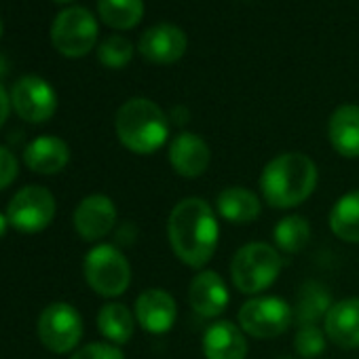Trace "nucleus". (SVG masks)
I'll use <instances>...</instances> for the list:
<instances>
[{
	"mask_svg": "<svg viewBox=\"0 0 359 359\" xmlns=\"http://www.w3.org/2000/svg\"><path fill=\"white\" fill-rule=\"evenodd\" d=\"M167 239L180 262L191 269H203L220 241V224L214 208L199 197L182 199L167 218Z\"/></svg>",
	"mask_w": 359,
	"mask_h": 359,
	"instance_id": "1",
	"label": "nucleus"
},
{
	"mask_svg": "<svg viewBox=\"0 0 359 359\" xmlns=\"http://www.w3.org/2000/svg\"><path fill=\"white\" fill-rule=\"evenodd\" d=\"M319 171L311 156L302 152H281L271 158L260 173V193L275 210L302 205L317 189Z\"/></svg>",
	"mask_w": 359,
	"mask_h": 359,
	"instance_id": "2",
	"label": "nucleus"
},
{
	"mask_svg": "<svg viewBox=\"0 0 359 359\" xmlns=\"http://www.w3.org/2000/svg\"><path fill=\"white\" fill-rule=\"evenodd\" d=\"M118 142L135 154H152L169 137V118L158 104L146 97L127 100L114 118Z\"/></svg>",
	"mask_w": 359,
	"mask_h": 359,
	"instance_id": "3",
	"label": "nucleus"
},
{
	"mask_svg": "<svg viewBox=\"0 0 359 359\" xmlns=\"http://www.w3.org/2000/svg\"><path fill=\"white\" fill-rule=\"evenodd\" d=\"M283 269V258L277 248L262 241H252L239 248L231 262L233 285L248 296H258L269 290Z\"/></svg>",
	"mask_w": 359,
	"mask_h": 359,
	"instance_id": "4",
	"label": "nucleus"
},
{
	"mask_svg": "<svg viewBox=\"0 0 359 359\" xmlns=\"http://www.w3.org/2000/svg\"><path fill=\"white\" fill-rule=\"evenodd\" d=\"M83 273L89 287L104 298H116L125 294L131 283L129 260L110 243H100L89 250L83 262Z\"/></svg>",
	"mask_w": 359,
	"mask_h": 359,
	"instance_id": "5",
	"label": "nucleus"
},
{
	"mask_svg": "<svg viewBox=\"0 0 359 359\" xmlns=\"http://www.w3.org/2000/svg\"><path fill=\"white\" fill-rule=\"evenodd\" d=\"M51 43L64 57H83L97 43V22L85 7H70L53 20Z\"/></svg>",
	"mask_w": 359,
	"mask_h": 359,
	"instance_id": "6",
	"label": "nucleus"
},
{
	"mask_svg": "<svg viewBox=\"0 0 359 359\" xmlns=\"http://www.w3.org/2000/svg\"><path fill=\"white\" fill-rule=\"evenodd\" d=\"M292 321L294 311L279 296H254L239 309V327L260 340L281 336Z\"/></svg>",
	"mask_w": 359,
	"mask_h": 359,
	"instance_id": "7",
	"label": "nucleus"
},
{
	"mask_svg": "<svg viewBox=\"0 0 359 359\" xmlns=\"http://www.w3.org/2000/svg\"><path fill=\"white\" fill-rule=\"evenodd\" d=\"M55 218V197L39 184L24 187L13 195L7 208L9 226L20 233H41Z\"/></svg>",
	"mask_w": 359,
	"mask_h": 359,
	"instance_id": "8",
	"label": "nucleus"
},
{
	"mask_svg": "<svg viewBox=\"0 0 359 359\" xmlns=\"http://www.w3.org/2000/svg\"><path fill=\"white\" fill-rule=\"evenodd\" d=\"M39 338L51 353H70L83 338V317L68 302H51L39 317Z\"/></svg>",
	"mask_w": 359,
	"mask_h": 359,
	"instance_id": "9",
	"label": "nucleus"
},
{
	"mask_svg": "<svg viewBox=\"0 0 359 359\" xmlns=\"http://www.w3.org/2000/svg\"><path fill=\"white\" fill-rule=\"evenodd\" d=\"M11 106L28 123H47L57 110V93L43 76L26 74L11 89Z\"/></svg>",
	"mask_w": 359,
	"mask_h": 359,
	"instance_id": "10",
	"label": "nucleus"
},
{
	"mask_svg": "<svg viewBox=\"0 0 359 359\" xmlns=\"http://www.w3.org/2000/svg\"><path fill=\"white\" fill-rule=\"evenodd\" d=\"M187 47H189L187 34L173 24H158L148 28L137 45L142 57L158 66H169L180 62L187 53Z\"/></svg>",
	"mask_w": 359,
	"mask_h": 359,
	"instance_id": "11",
	"label": "nucleus"
},
{
	"mask_svg": "<svg viewBox=\"0 0 359 359\" xmlns=\"http://www.w3.org/2000/svg\"><path fill=\"white\" fill-rule=\"evenodd\" d=\"M167 158L177 175L193 180L208 171L212 161V150L201 135L182 131L169 142Z\"/></svg>",
	"mask_w": 359,
	"mask_h": 359,
	"instance_id": "12",
	"label": "nucleus"
},
{
	"mask_svg": "<svg viewBox=\"0 0 359 359\" xmlns=\"http://www.w3.org/2000/svg\"><path fill=\"white\" fill-rule=\"evenodd\" d=\"M72 222L85 241H100L114 229L116 208L106 195H89L76 205Z\"/></svg>",
	"mask_w": 359,
	"mask_h": 359,
	"instance_id": "13",
	"label": "nucleus"
},
{
	"mask_svg": "<svg viewBox=\"0 0 359 359\" xmlns=\"http://www.w3.org/2000/svg\"><path fill=\"white\" fill-rule=\"evenodd\" d=\"M133 315L140 327L148 334H165L175 323L177 306L169 292L161 287H150L135 298Z\"/></svg>",
	"mask_w": 359,
	"mask_h": 359,
	"instance_id": "14",
	"label": "nucleus"
},
{
	"mask_svg": "<svg viewBox=\"0 0 359 359\" xmlns=\"http://www.w3.org/2000/svg\"><path fill=\"white\" fill-rule=\"evenodd\" d=\"M229 302H231L229 287L216 271L205 269L193 277L189 285V304L197 315L205 319H214L226 311Z\"/></svg>",
	"mask_w": 359,
	"mask_h": 359,
	"instance_id": "15",
	"label": "nucleus"
},
{
	"mask_svg": "<svg viewBox=\"0 0 359 359\" xmlns=\"http://www.w3.org/2000/svg\"><path fill=\"white\" fill-rule=\"evenodd\" d=\"M323 332L340 348H359V298L334 302L323 319Z\"/></svg>",
	"mask_w": 359,
	"mask_h": 359,
	"instance_id": "16",
	"label": "nucleus"
},
{
	"mask_svg": "<svg viewBox=\"0 0 359 359\" xmlns=\"http://www.w3.org/2000/svg\"><path fill=\"white\" fill-rule=\"evenodd\" d=\"M327 137L332 148L344 158L359 156V106L342 104L327 121Z\"/></svg>",
	"mask_w": 359,
	"mask_h": 359,
	"instance_id": "17",
	"label": "nucleus"
},
{
	"mask_svg": "<svg viewBox=\"0 0 359 359\" xmlns=\"http://www.w3.org/2000/svg\"><path fill=\"white\" fill-rule=\"evenodd\" d=\"M26 165L41 175H55L60 173L70 161L68 144L57 135H39L26 146L24 152Z\"/></svg>",
	"mask_w": 359,
	"mask_h": 359,
	"instance_id": "18",
	"label": "nucleus"
},
{
	"mask_svg": "<svg viewBox=\"0 0 359 359\" xmlns=\"http://www.w3.org/2000/svg\"><path fill=\"white\" fill-rule=\"evenodd\" d=\"M203 353L208 359H245L248 340L233 321H216L203 334Z\"/></svg>",
	"mask_w": 359,
	"mask_h": 359,
	"instance_id": "19",
	"label": "nucleus"
},
{
	"mask_svg": "<svg viewBox=\"0 0 359 359\" xmlns=\"http://www.w3.org/2000/svg\"><path fill=\"white\" fill-rule=\"evenodd\" d=\"M216 212L231 224H252L260 216L262 203L250 189L229 187L216 197Z\"/></svg>",
	"mask_w": 359,
	"mask_h": 359,
	"instance_id": "20",
	"label": "nucleus"
},
{
	"mask_svg": "<svg viewBox=\"0 0 359 359\" xmlns=\"http://www.w3.org/2000/svg\"><path fill=\"white\" fill-rule=\"evenodd\" d=\"M332 304H334V300H332L330 290L323 283L309 279L298 287L296 302L292 306L294 321L298 325H317V321L325 319Z\"/></svg>",
	"mask_w": 359,
	"mask_h": 359,
	"instance_id": "21",
	"label": "nucleus"
},
{
	"mask_svg": "<svg viewBox=\"0 0 359 359\" xmlns=\"http://www.w3.org/2000/svg\"><path fill=\"white\" fill-rule=\"evenodd\" d=\"M97 330L110 344H127L135 332V315L121 302H108L97 313Z\"/></svg>",
	"mask_w": 359,
	"mask_h": 359,
	"instance_id": "22",
	"label": "nucleus"
},
{
	"mask_svg": "<svg viewBox=\"0 0 359 359\" xmlns=\"http://www.w3.org/2000/svg\"><path fill=\"white\" fill-rule=\"evenodd\" d=\"M330 229L338 239L359 243V189L342 195L334 203L330 212Z\"/></svg>",
	"mask_w": 359,
	"mask_h": 359,
	"instance_id": "23",
	"label": "nucleus"
},
{
	"mask_svg": "<svg viewBox=\"0 0 359 359\" xmlns=\"http://www.w3.org/2000/svg\"><path fill=\"white\" fill-rule=\"evenodd\" d=\"M100 20L114 30H131L144 18V0H97Z\"/></svg>",
	"mask_w": 359,
	"mask_h": 359,
	"instance_id": "24",
	"label": "nucleus"
},
{
	"mask_svg": "<svg viewBox=\"0 0 359 359\" xmlns=\"http://www.w3.org/2000/svg\"><path fill=\"white\" fill-rule=\"evenodd\" d=\"M311 239V224L304 216L292 214L277 222L273 229L275 248L283 254H298L306 248Z\"/></svg>",
	"mask_w": 359,
	"mask_h": 359,
	"instance_id": "25",
	"label": "nucleus"
},
{
	"mask_svg": "<svg viewBox=\"0 0 359 359\" xmlns=\"http://www.w3.org/2000/svg\"><path fill=\"white\" fill-rule=\"evenodd\" d=\"M133 57V45L125 36H108L100 47H97V60L102 66L118 70L125 68Z\"/></svg>",
	"mask_w": 359,
	"mask_h": 359,
	"instance_id": "26",
	"label": "nucleus"
},
{
	"mask_svg": "<svg viewBox=\"0 0 359 359\" xmlns=\"http://www.w3.org/2000/svg\"><path fill=\"white\" fill-rule=\"evenodd\" d=\"M325 340H327V336L319 325H298V332L294 338V348L300 357L315 359L325 351V346H327Z\"/></svg>",
	"mask_w": 359,
	"mask_h": 359,
	"instance_id": "27",
	"label": "nucleus"
},
{
	"mask_svg": "<svg viewBox=\"0 0 359 359\" xmlns=\"http://www.w3.org/2000/svg\"><path fill=\"white\" fill-rule=\"evenodd\" d=\"M70 359H125L121 348L116 344L108 342H91L79 348Z\"/></svg>",
	"mask_w": 359,
	"mask_h": 359,
	"instance_id": "28",
	"label": "nucleus"
},
{
	"mask_svg": "<svg viewBox=\"0 0 359 359\" xmlns=\"http://www.w3.org/2000/svg\"><path fill=\"white\" fill-rule=\"evenodd\" d=\"M18 171H20V165H18L15 154L9 148L0 146V191H5L7 187L15 182Z\"/></svg>",
	"mask_w": 359,
	"mask_h": 359,
	"instance_id": "29",
	"label": "nucleus"
},
{
	"mask_svg": "<svg viewBox=\"0 0 359 359\" xmlns=\"http://www.w3.org/2000/svg\"><path fill=\"white\" fill-rule=\"evenodd\" d=\"M11 112V95L7 93V89L0 85V127H3L9 118Z\"/></svg>",
	"mask_w": 359,
	"mask_h": 359,
	"instance_id": "30",
	"label": "nucleus"
},
{
	"mask_svg": "<svg viewBox=\"0 0 359 359\" xmlns=\"http://www.w3.org/2000/svg\"><path fill=\"white\" fill-rule=\"evenodd\" d=\"M171 118L175 121V123H184L187 118H189V110H184V108H175L173 112H171Z\"/></svg>",
	"mask_w": 359,
	"mask_h": 359,
	"instance_id": "31",
	"label": "nucleus"
},
{
	"mask_svg": "<svg viewBox=\"0 0 359 359\" xmlns=\"http://www.w3.org/2000/svg\"><path fill=\"white\" fill-rule=\"evenodd\" d=\"M7 229H9V220H7V214H0V239L7 235Z\"/></svg>",
	"mask_w": 359,
	"mask_h": 359,
	"instance_id": "32",
	"label": "nucleus"
},
{
	"mask_svg": "<svg viewBox=\"0 0 359 359\" xmlns=\"http://www.w3.org/2000/svg\"><path fill=\"white\" fill-rule=\"evenodd\" d=\"M5 72H7V62H5V57L0 55V79L5 76Z\"/></svg>",
	"mask_w": 359,
	"mask_h": 359,
	"instance_id": "33",
	"label": "nucleus"
},
{
	"mask_svg": "<svg viewBox=\"0 0 359 359\" xmlns=\"http://www.w3.org/2000/svg\"><path fill=\"white\" fill-rule=\"evenodd\" d=\"M53 3H60V5H66V3H72V0H53Z\"/></svg>",
	"mask_w": 359,
	"mask_h": 359,
	"instance_id": "34",
	"label": "nucleus"
},
{
	"mask_svg": "<svg viewBox=\"0 0 359 359\" xmlns=\"http://www.w3.org/2000/svg\"><path fill=\"white\" fill-rule=\"evenodd\" d=\"M0 39H3V22H0Z\"/></svg>",
	"mask_w": 359,
	"mask_h": 359,
	"instance_id": "35",
	"label": "nucleus"
},
{
	"mask_svg": "<svg viewBox=\"0 0 359 359\" xmlns=\"http://www.w3.org/2000/svg\"><path fill=\"white\" fill-rule=\"evenodd\" d=\"M279 359H292V357H285V355H283V357H279Z\"/></svg>",
	"mask_w": 359,
	"mask_h": 359,
	"instance_id": "36",
	"label": "nucleus"
}]
</instances>
